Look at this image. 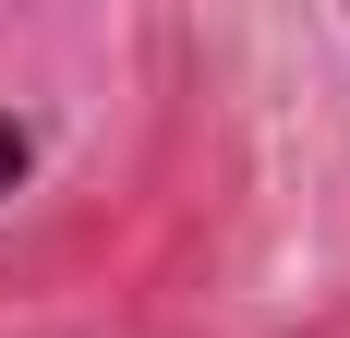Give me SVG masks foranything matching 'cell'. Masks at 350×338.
<instances>
[{
  "mask_svg": "<svg viewBox=\"0 0 350 338\" xmlns=\"http://www.w3.org/2000/svg\"><path fill=\"white\" fill-rule=\"evenodd\" d=\"M25 157H36V145H25V121H12V109H0V194H12V181H25Z\"/></svg>",
  "mask_w": 350,
  "mask_h": 338,
  "instance_id": "obj_1",
  "label": "cell"
}]
</instances>
